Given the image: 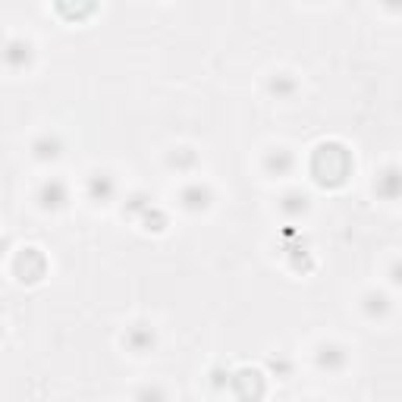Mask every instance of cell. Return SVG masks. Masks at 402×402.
Returning <instances> with one entry per match:
<instances>
[{"instance_id": "6da1fadb", "label": "cell", "mask_w": 402, "mask_h": 402, "mask_svg": "<svg viewBox=\"0 0 402 402\" xmlns=\"http://www.w3.org/2000/svg\"><path fill=\"white\" fill-rule=\"evenodd\" d=\"M374 192L387 201L402 198V167H396V164L387 167V170L377 176V183H374Z\"/></svg>"}, {"instance_id": "7a4b0ae2", "label": "cell", "mask_w": 402, "mask_h": 402, "mask_svg": "<svg viewBox=\"0 0 402 402\" xmlns=\"http://www.w3.org/2000/svg\"><path fill=\"white\" fill-rule=\"evenodd\" d=\"M346 361H349V352H346L343 346H337V343H324L318 349V365L327 368V371H343Z\"/></svg>"}, {"instance_id": "3957f363", "label": "cell", "mask_w": 402, "mask_h": 402, "mask_svg": "<svg viewBox=\"0 0 402 402\" xmlns=\"http://www.w3.org/2000/svg\"><path fill=\"white\" fill-rule=\"evenodd\" d=\"M66 186L60 183V179H48V183L38 189V201H41V207H48V211H57V207L66 205Z\"/></svg>"}, {"instance_id": "277c9868", "label": "cell", "mask_w": 402, "mask_h": 402, "mask_svg": "<svg viewBox=\"0 0 402 402\" xmlns=\"http://www.w3.org/2000/svg\"><path fill=\"white\" fill-rule=\"evenodd\" d=\"M179 201H183V207H189V211H205V207L211 205V189L201 183H189L179 192Z\"/></svg>"}, {"instance_id": "5b68a950", "label": "cell", "mask_w": 402, "mask_h": 402, "mask_svg": "<svg viewBox=\"0 0 402 402\" xmlns=\"http://www.w3.org/2000/svg\"><path fill=\"white\" fill-rule=\"evenodd\" d=\"M113 189H117V183H113L110 173H91L89 176V198L91 201H110L113 198Z\"/></svg>"}, {"instance_id": "8992f818", "label": "cell", "mask_w": 402, "mask_h": 402, "mask_svg": "<svg viewBox=\"0 0 402 402\" xmlns=\"http://www.w3.org/2000/svg\"><path fill=\"white\" fill-rule=\"evenodd\" d=\"M4 57H6V66H10V70H25L29 60H32V44L22 41V38H13V41L6 44Z\"/></svg>"}, {"instance_id": "52a82bcc", "label": "cell", "mask_w": 402, "mask_h": 402, "mask_svg": "<svg viewBox=\"0 0 402 402\" xmlns=\"http://www.w3.org/2000/svg\"><path fill=\"white\" fill-rule=\"evenodd\" d=\"M126 346H129L132 352H148L151 346H154V330L151 327H145V324H136V327H129V333H126V339H123Z\"/></svg>"}, {"instance_id": "ba28073f", "label": "cell", "mask_w": 402, "mask_h": 402, "mask_svg": "<svg viewBox=\"0 0 402 402\" xmlns=\"http://www.w3.org/2000/svg\"><path fill=\"white\" fill-rule=\"evenodd\" d=\"M60 151H63V142H60V136H51V132H44V136H38L32 142V154L38 160H53L60 157Z\"/></svg>"}, {"instance_id": "9c48e42d", "label": "cell", "mask_w": 402, "mask_h": 402, "mask_svg": "<svg viewBox=\"0 0 402 402\" xmlns=\"http://www.w3.org/2000/svg\"><path fill=\"white\" fill-rule=\"evenodd\" d=\"M264 167H267L271 173H277V176H283V173L292 170V154L286 151V148L271 151V154H267V160H264Z\"/></svg>"}, {"instance_id": "30bf717a", "label": "cell", "mask_w": 402, "mask_h": 402, "mask_svg": "<svg viewBox=\"0 0 402 402\" xmlns=\"http://www.w3.org/2000/svg\"><path fill=\"white\" fill-rule=\"evenodd\" d=\"M387 311H390V299H387L384 292H368L365 296V314L368 318H384Z\"/></svg>"}, {"instance_id": "8fae6325", "label": "cell", "mask_w": 402, "mask_h": 402, "mask_svg": "<svg viewBox=\"0 0 402 402\" xmlns=\"http://www.w3.org/2000/svg\"><path fill=\"white\" fill-rule=\"evenodd\" d=\"M296 79H290V76H273L271 79V95L273 98H280V100H286V98H292L296 95Z\"/></svg>"}, {"instance_id": "7c38bea8", "label": "cell", "mask_w": 402, "mask_h": 402, "mask_svg": "<svg viewBox=\"0 0 402 402\" xmlns=\"http://www.w3.org/2000/svg\"><path fill=\"white\" fill-rule=\"evenodd\" d=\"M280 207H283L286 214H305L308 211V198L302 195V192H290V195H283V201H280Z\"/></svg>"}, {"instance_id": "4fadbf2b", "label": "cell", "mask_w": 402, "mask_h": 402, "mask_svg": "<svg viewBox=\"0 0 402 402\" xmlns=\"http://www.w3.org/2000/svg\"><path fill=\"white\" fill-rule=\"evenodd\" d=\"M390 277H393V283L402 286V261H396V264L390 267Z\"/></svg>"}, {"instance_id": "5bb4252c", "label": "cell", "mask_w": 402, "mask_h": 402, "mask_svg": "<svg viewBox=\"0 0 402 402\" xmlns=\"http://www.w3.org/2000/svg\"><path fill=\"white\" fill-rule=\"evenodd\" d=\"M384 6H390V10H402V0H380Z\"/></svg>"}]
</instances>
